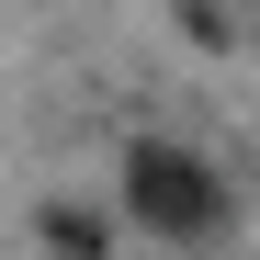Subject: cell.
<instances>
[{"instance_id": "obj_1", "label": "cell", "mask_w": 260, "mask_h": 260, "mask_svg": "<svg viewBox=\"0 0 260 260\" xmlns=\"http://www.w3.org/2000/svg\"><path fill=\"white\" fill-rule=\"evenodd\" d=\"M124 204H136L158 238H215V226H226L215 170H204V158H181V147H136V158H124Z\"/></svg>"}]
</instances>
